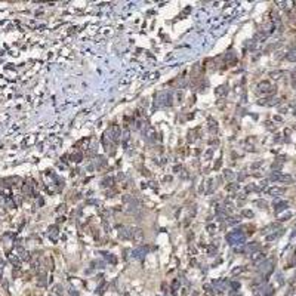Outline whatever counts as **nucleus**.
Listing matches in <instances>:
<instances>
[{"instance_id":"3","label":"nucleus","mask_w":296,"mask_h":296,"mask_svg":"<svg viewBox=\"0 0 296 296\" xmlns=\"http://www.w3.org/2000/svg\"><path fill=\"white\" fill-rule=\"evenodd\" d=\"M287 59H289V61H295V59H296V52H290V54L287 55Z\"/></svg>"},{"instance_id":"1","label":"nucleus","mask_w":296,"mask_h":296,"mask_svg":"<svg viewBox=\"0 0 296 296\" xmlns=\"http://www.w3.org/2000/svg\"><path fill=\"white\" fill-rule=\"evenodd\" d=\"M273 179H274V181H278V182H292V181H293L290 175H281V173H280V175H274Z\"/></svg>"},{"instance_id":"2","label":"nucleus","mask_w":296,"mask_h":296,"mask_svg":"<svg viewBox=\"0 0 296 296\" xmlns=\"http://www.w3.org/2000/svg\"><path fill=\"white\" fill-rule=\"evenodd\" d=\"M284 188H280V187H273V188H269L268 190V194H271V196H280L284 193Z\"/></svg>"},{"instance_id":"5","label":"nucleus","mask_w":296,"mask_h":296,"mask_svg":"<svg viewBox=\"0 0 296 296\" xmlns=\"http://www.w3.org/2000/svg\"><path fill=\"white\" fill-rule=\"evenodd\" d=\"M293 79H295V82H296V68L293 70Z\"/></svg>"},{"instance_id":"4","label":"nucleus","mask_w":296,"mask_h":296,"mask_svg":"<svg viewBox=\"0 0 296 296\" xmlns=\"http://www.w3.org/2000/svg\"><path fill=\"white\" fill-rule=\"evenodd\" d=\"M224 89H225V88H219V90H218V95H224V93H225Z\"/></svg>"},{"instance_id":"6","label":"nucleus","mask_w":296,"mask_h":296,"mask_svg":"<svg viewBox=\"0 0 296 296\" xmlns=\"http://www.w3.org/2000/svg\"><path fill=\"white\" fill-rule=\"evenodd\" d=\"M293 127H295V129H296V125H295V126H293Z\"/></svg>"}]
</instances>
